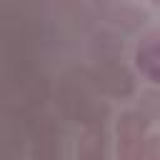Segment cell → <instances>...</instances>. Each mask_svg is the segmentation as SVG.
Listing matches in <instances>:
<instances>
[{
    "label": "cell",
    "mask_w": 160,
    "mask_h": 160,
    "mask_svg": "<svg viewBox=\"0 0 160 160\" xmlns=\"http://www.w3.org/2000/svg\"><path fill=\"white\" fill-rule=\"evenodd\" d=\"M150 118L142 110H125L118 122H115V135L118 140H140L148 138V128H150Z\"/></svg>",
    "instance_id": "cell-1"
},
{
    "label": "cell",
    "mask_w": 160,
    "mask_h": 160,
    "mask_svg": "<svg viewBox=\"0 0 160 160\" xmlns=\"http://www.w3.org/2000/svg\"><path fill=\"white\" fill-rule=\"evenodd\" d=\"M142 160H150V158H142Z\"/></svg>",
    "instance_id": "cell-8"
},
{
    "label": "cell",
    "mask_w": 160,
    "mask_h": 160,
    "mask_svg": "<svg viewBox=\"0 0 160 160\" xmlns=\"http://www.w3.org/2000/svg\"><path fill=\"white\" fill-rule=\"evenodd\" d=\"M98 85L110 95H128L132 90V78L120 65H102L98 70Z\"/></svg>",
    "instance_id": "cell-2"
},
{
    "label": "cell",
    "mask_w": 160,
    "mask_h": 160,
    "mask_svg": "<svg viewBox=\"0 0 160 160\" xmlns=\"http://www.w3.org/2000/svg\"><path fill=\"white\" fill-rule=\"evenodd\" d=\"M150 2H152V5H160V0H150Z\"/></svg>",
    "instance_id": "cell-7"
},
{
    "label": "cell",
    "mask_w": 160,
    "mask_h": 160,
    "mask_svg": "<svg viewBox=\"0 0 160 160\" xmlns=\"http://www.w3.org/2000/svg\"><path fill=\"white\" fill-rule=\"evenodd\" d=\"M142 158H145V138L118 140V160H142Z\"/></svg>",
    "instance_id": "cell-4"
},
{
    "label": "cell",
    "mask_w": 160,
    "mask_h": 160,
    "mask_svg": "<svg viewBox=\"0 0 160 160\" xmlns=\"http://www.w3.org/2000/svg\"><path fill=\"white\" fill-rule=\"evenodd\" d=\"M140 110H142L150 120H158V118H160V90H148V92L142 95Z\"/></svg>",
    "instance_id": "cell-5"
},
{
    "label": "cell",
    "mask_w": 160,
    "mask_h": 160,
    "mask_svg": "<svg viewBox=\"0 0 160 160\" xmlns=\"http://www.w3.org/2000/svg\"><path fill=\"white\" fill-rule=\"evenodd\" d=\"M78 160H102V128H85L78 140Z\"/></svg>",
    "instance_id": "cell-3"
},
{
    "label": "cell",
    "mask_w": 160,
    "mask_h": 160,
    "mask_svg": "<svg viewBox=\"0 0 160 160\" xmlns=\"http://www.w3.org/2000/svg\"><path fill=\"white\" fill-rule=\"evenodd\" d=\"M145 158H150V160H160V132L145 138Z\"/></svg>",
    "instance_id": "cell-6"
}]
</instances>
